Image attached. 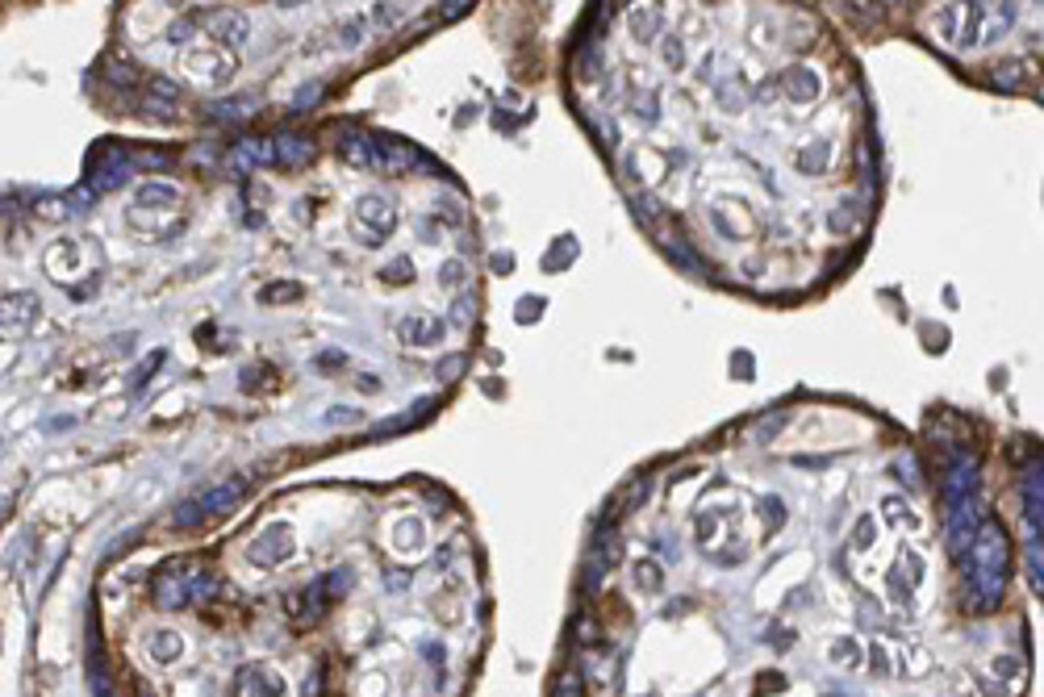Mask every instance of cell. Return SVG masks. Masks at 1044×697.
Wrapping results in <instances>:
<instances>
[{"instance_id": "obj_9", "label": "cell", "mask_w": 1044, "mask_h": 697, "mask_svg": "<svg viewBox=\"0 0 1044 697\" xmlns=\"http://www.w3.org/2000/svg\"><path fill=\"white\" fill-rule=\"evenodd\" d=\"M151 656H155L159 664H176V660L184 656V639H180L176 630H155V635H151Z\"/></svg>"}, {"instance_id": "obj_14", "label": "cell", "mask_w": 1044, "mask_h": 697, "mask_svg": "<svg viewBox=\"0 0 1044 697\" xmlns=\"http://www.w3.org/2000/svg\"><path fill=\"white\" fill-rule=\"evenodd\" d=\"M288 296H301V285H277V288H264L259 301H288Z\"/></svg>"}, {"instance_id": "obj_5", "label": "cell", "mask_w": 1044, "mask_h": 697, "mask_svg": "<svg viewBox=\"0 0 1044 697\" xmlns=\"http://www.w3.org/2000/svg\"><path fill=\"white\" fill-rule=\"evenodd\" d=\"M288 556H293V531H288L285 522H272V526L251 543V560L256 564H280V560H288Z\"/></svg>"}, {"instance_id": "obj_18", "label": "cell", "mask_w": 1044, "mask_h": 697, "mask_svg": "<svg viewBox=\"0 0 1044 697\" xmlns=\"http://www.w3.org/2000/svg\"><path fill=\"white\" fill-rule=\"evenodd\" d=\"M460 276H464V264L460 259H452V264H444V285L452 288V285H460Z\"/></svg>"}, {"instance_id": "obj_4", "label": "cell", "mask_w": 1044, "mask_h": 697, "mask_svg": "<svg viewBox=\"0 0 1044 697\" xmlns=\"http://www.w3.org/2000/svg\"><path fill=\"white\" fill-rule=\"evenodd\" d=\"M134 167V155H130L121 142H100L89 159V184L92 188H118L121 180L130 176Z\"/></svg>"}, {"instance_id": "obj_20", "label": "cell", "mask_w": 1044, "mask_h": 697, "mask_svg": "<svg viewBox=\"0 0 1044 697\" xmlns=\"http://www.w3.org/2000/svg\"><path fill=\"white\" fill-rule=\"evenodd\" d=\"M677 47H681V42H664V63H673V68H681V63H685V55H681Z\"/></svg>"}, {"instance_id": "obj_8", "label": "cell", "mask_w": 1044, "mask_h": 697, "mask_svg": "<svg viewBox=\"0 0 1044 697\" xmlns=\"http://www.w3.org/2000/svg\"><path fill=\"white\" fill-rule=\"evenodd\" d=\"M272 151H277V163H285V167H297V163H309V159H314V147H309L306 138H293V134H280L277 142H272Z\"/></svg>"}, {"instance_id": "obj_11", "label": "cell", "mask_w": 1044, "mask_h": 697, "mask_svg": "<svg viewBox=\"0 0 1044 697\" xmlns=\"http://www.w3.org/2000/svg\"><path fill=\"white\" fill-rule=\"evenodd\" d=\"M134 201H139V205H172V201H176V188H168V184H142L139 192H134Z\"/></svg>"}, {"instance_id": "obj_12", "label": "cell", "mask_w": 1044, "mask_h": 697, "mask_svg": "<svg viewBox=\"0 0 1044 697\" xmlns=\"http://www.w3.org/2000/svg\"><path fill=\"white\" fill-rule=\"evenodd\" d=\"M163 359H168V351H155V355H147V359H142V368H139V372L130 376V389H134V393H142V389H147V376L155 372V368L163 364Z\"/></svg>"}, {"instance_id": "obj_7", "label": "cell", "mask_w": 1044, "mask_h": 697, "mask_svg": "<svg viewBox=\"0 0 1044 697\" xmlns=\"http://www.w3.org/2000/svg\"><path fill=\"white\" fill-rule=\"evenodd\" d=\"M209 30H214V38L222 42V47H243L251 26H246L243 13H222V17L209 21Z\"/></svg>"}, {"instance_id": "obj_2", "label": "cell", "mask_w": 1044, "mask_h": 697, "mask_svg": "<svg viewBox=\"0 0 1044 697\" xmlns=\"http://www.w3.org/2000/svg\"><path fill=\"white\" fill-rule=\"evenodd\" d=\"M246 497V481H222L217 489H205V493H197V497H188V501H180L176 505V526H197V522H205V518H217V514H226V510H235L238 501Z\"/></svg>"}, {"instance_id": "obj_1", "label": "cell", "mask_w": 1044, "mask_h": 697, "mask_svg": "<svg viewBox=\"0 0 1044 697\" xmlns=\"http://www.w3.org/2000/svg\"><path fill=\"white\" fill-rule=\"evenodd\" d=\"M1007 564H1011V547H1007V531L995 518L977 522L974 539H969V593L974 606L990 609L1003 601L1007 589Z\"/></svg>"}, {"instance_id": "obj_10", "label": "cell", "mask_w": 1044, "mask_h": 697, "mask_svg": "<svg viewBox=\"0 0 1044 697\" xmlns=\"http://www.w3.org/2000/svg\"><path fill=\"white\" fill-rule=\"evenodd\" d=\"M155 601L159 606H168V609H180L188 601V580H180V577H163L155 585Z\"/></svg>"}, {"instance_id": "obj_15", "label": "cell", "mask_w": 1044, "mask_h": 697, "mask_svg": "<svg viewBox=\"0 0 1044 697\" xmlns=\"http://www.w3.org/2000/svg\"><path fill=\"white\" fill-rule=\"evenodd\" d=\"M556 246H560V255H552V259H548V267H560L564 259H569V264H572V259H577V243H572V238H560V243H556Z\"/></svg>"}, {"instance_id": "obj_16", "label": "cell", "mask_w": 1044, "mask_h": 697, "mask_svg": "<svg viewBox=\"0 0 1044 697\" xmlns=\"http://www.w3.org/2000/svg\"><path fill=\"white\" fill-rule=\"evenodd\" d=\"M539 309H543V301L539 296H527V301H518V322H531V317H539Z\"/></svg>"}, {"instance_id": "obj_3", "label": "cell", "mask_w": 1044, "mask_h": 697, "mask_svg": "<svg viewBox=\"0 0 1044 697\" xmlns=\"http://www.w3.org/2000/svg\"><path fill=\"white\" fill-rule=\"evenodd\" d=\"M397 230V213H393V205L384 197H364L360 205H355V213H351V234L360 238V243H368V246H381L384 238L393 234Z\"/></svg>"}, {"instance_id": "obj_6", "label": "cell", "mask_w": 1044, "mask_h": 697, "mask_svg": "<svg viewBox=\"0 0 1044 697\" xmlns=\"http://www.w3.org/2000/svg\"><path fill=\"white\" fill-rule=\"evenodd\" d=\"M397 334H402L410 347H431V343H439L444 326L434 322V317H405V322L397 326Z\"/></svg>"}, {"instance_id": "obj_13", "label": "cell", "mask_w": 1044, "mask_h": 697, "mask_svg": "<svg viewBox=\"0 0 1044 697\" xmlns=\"http://www.w3.org/2000/svg\"><path fill=\"white\" fill-rule=\"evenodd\" d=\"M552 697H585V689H581V677H577V672H564V677L556 681Z\"/></svg>"}, {"instance_id": "obj_21", "label": "cell", "mask_w": 1044, "mask_h": 697, "mask_svg": "<svg viewBox=\"0 0 1044 697\" xmlns=\"http://www.w3.org/2000/svg\"><path fill=\"white\" fill-rule=\"evenodd\" d=\"M460 364H464V359H447V364H444V376H455V372H460Z\"/></svg>"}, {"instance_id": "obj_19", "label": "cell", "mask_w": 1044, "mask_h": 697, "mask_svg": "<svg viewBox=\"0 0 1044 697\" xmlns=\"http://www.w3.org/2000/svg\"><path fill=\"white\" fill-rule=\"evenodd\" d=\"M452 317H455L460 326L473 322V301H455V305H452Z\"/></svg>"}, {"instance_id": "obj_17", "label": "cell", "mask_w": 1044, "mask_h": 697, "mask_svg": "<svg viewBox=\"0 0 1044 697\" xmlns=\"http://www.w3.org/2000/svg\"><path fill=\"white\" fill-rule=\"evenodd\" d=\"M384 276H402V280H397V285H410V280H414V267L405 264V259H397L393 267H384Z\"/></svg>"}]
</instances>
